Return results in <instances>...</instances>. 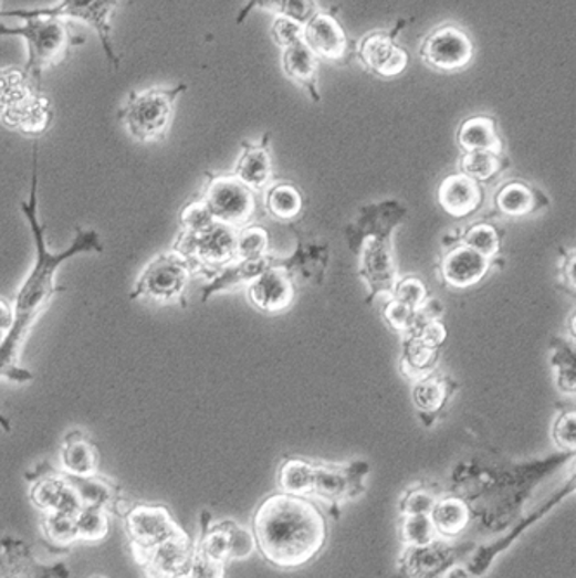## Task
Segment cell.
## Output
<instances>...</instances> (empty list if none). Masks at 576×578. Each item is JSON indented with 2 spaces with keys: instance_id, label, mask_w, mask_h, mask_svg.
<instances>
[{
  "instance_id": "obj_1",
  "label": "cell",
  "mask_w": 576,
  "mask_h": 578,
  "mask_svg": "<svg viewBox=\"0 0 576 578\" xmlns=\"http://www.w3.org/2000/svg\"><path fill=\"white\" fill-rule=\"evenodd\" d=\"M32 186H30V200L21 201V212L29 220L30 231L35 240V265L29 277L21 284L20 292L14 298V324L11 332L6 335L4 341L0 345V378L9 379L12 383H29L33 375L29 369H24L20 364L21 348L24 339L32 332L40 315L48 311L52 298L57 293H63L66 287L56 286L57 269L80 253H103L104 246L100 240V232L82 231L76 228L75 240L72 246L64 252L51 253L45 240V225L39 222V140L33 143L32 158Z\"/></svg>"
},
{
  "instance_id": "obj_2",
  "label": "cell",
  "mask_w": 576,
  "mask_h": 578,
  "mask_svg": "<svg viewBox=\"0 0 576 578\" xmlns=\"http://www.w3.org/2000/svg\"><path fill=\"white\" fill-rule=\"evenodd\" d=\"M251 534L254 547L271 567L299 570L323 553L329 528L311 498L275 492L254 511Z\"/></svg>"
},
{
  "instance_id": "obj_3",
  "label": "cell",
  "mask_w": 576,
  "mask_h": 578,
  "mask_svg": "<svg viewBox=\"0 0 576 578\" xmlns=\"http://www.w3.org/2000/svg\"><path fill=\"white\" fill-rule=\"evenodd\" d=\"M0 36H18L24 42L27 63L21 69L39 87L49 69L60 66L73 48L85 44V36L73 32V24L61 18H24L21 27L0 21Z\"/></svg>"
},
{
  "instance_id": "obj_4",
  "label": "cell",
  "mask_w": 576,
  "mask_h": 578,
  "mask_svg": "<svg viewBox=\"0 0 576 578\" xmlns=\"http://www.w3.org/2000/svg\"><path fill=\"white\" fill-rule=\"evenodd\" d=\"M0 122L11 130L35 140L52 127V101L23 69H0Z\"/></svg>"
},
{
  "instance_id": "obj_5",
  "label": "cell",
  "mask_w": 576,
  "mask_h": 578,
  "mask_svg": "<svg viewBox=\"0 0 576 578\" xmlns=\"http://www.w3.org/2000/svg\"><path fill=\"white\" fill-rule=\"evenodd\" d=\"M186 91V84L132 91L119 108L118 120L137 143H159L167 137L176 116L177 99Z\"/></svg>"
},
{
  "instance_id": "obj_6",
  "label": "cell",
  "mask_w": 576,
  "mask_h": 578,
  "mask_svg": "<svg viewBox=\"0 0 576 578\" xmlns=\"http://www.w3.org/2000/svg\"><path fill=\"white\" fill-rule=\"evenodd\" d=\"M119 0H60L49 8L11 9L0 11V18H61V20H78L88 24L100 36L104 56L112 69H118L119 57L113 45L112 18L118 9Z\"/></svg>"
},
{
  "instance_id": "obj_7",
  "label": "cell",
  "mask_w": 576,
  "mask_h": 578,
  "mask_svg": "<svg viewBox=\"0 0 576 578\" xmlns=\"http://www.w3.org/2000/svg\"><path fill=\"white\" fill-rule=\"evenodd\" d=\"M474 547L471 540L440 537L422 546H401L395 578H446L453 568L464 565Z\"/></svg>"
},
{
  "instance_id": "obj_8",
  "label": "cell",
  "mask_w": 576,
  "mask_h": 578,
  "mask_svg": "<svg viewBox=\"0 0 576 578\" xmlns=\"http://www.w3.org/2000/svg\"><path fill=\"white\" fill-rule=\"evenodd\" d=\"M235 228L227 223L213 222L210 228L199 232H180L174 244V252L182 255L191 265L192 272H211L226 267L235 260Z\"/></svg>"
},
{
  "instance_id": "obj_9",
  "label": "cell",
  "mask_w": 576,
  "mask_h": 578,
  "mask_svg": "<svg viewBox=\"0 0 576 578\" xmlns=\"http://www.w3.org/2000/svg\"><path fill=\"white\" fill-rule=\"evenodd\" d=\"M192 269L179 253H159L149 262L132 290L130 299L149 298L159 304L179 302L186 292Z\"/></svg>"
},
{
  "instance_id": "obj_10",
  "label": "cell",
  "mask_w": 576,
  "mask_h": 578,
  "mask_svg": "<svg viewBox=\"0 0 576 578\" xmlns=\"http://www.w3.org/2000/svg\"><path fill=\"white\" fill-rule=\"evenodd\" d=\"M474 42L468 30L458 23H440L426 33L419 56L428 69L438 73H458L474 60Z\"/></svg>"
},
{
  "instance_id": "obj_11",
  "label": "cell",
  "mask_w": 576,
  "mask_h": 578,
  "mask_svg": "<svg viewBox=\"0 0 576 578\" xmlns=\"http://www.w3.org/2000/svg\"><path fill=\"white\" fill-rule=\"evenodd\" d=\"M367 475L369 466L360 461L350 464L314 463L311 497L323 501L329 507L331 516L339 519L343 504L366 492Z\"/></svg>"
},
{
  "instance_id": "obj_12",
  "label": "cell",
  "mask_w": 576,
  "mask_h": 578,
  "mask_svg": "<svg viewBox=\"0 0 576 578\" xmlns=\"http://www.w3.org/2000/svg\"><path fill=\"white\" fill-rule=\"evenodd\" d=\"M409 20L400 18L390 30H374L355 42L354 54L362 66L373 75L390 81L406 72L409 66V51L398 42V35Z\"/></svg>"
},
{
  "instance_id": "obj_13",
  "label": "cell",
  "mask_w": 576,
  "mask_h": 578,
  "mask_svg": "<svg viewBox=\"0 0 576 578\" xmlns=\"http://www.w3.org/2000/svg\"><path fill=\"white\" fill-rule=\"evenodd\" d=\"M573 491H575V485H573L572 482V485H566L563 491H559L557 494H554L553 497L547 498V501H545L544 504H541L537 509L530 511L528 515L517 519L513 527L507 528V530L504 532V535H502L501 538H495L493 543L474 547L473 553H471L469 558L465 559V574L471 578L483 577L502 553H505V550L513 546L516 540H520V538L525 535V532L530 530L533 525H537V523L542 522L545 516L551 515L553 509H556V507L559 506L569 494H573Z\"/></svg>"
},
{
  "instance_id": "obj_14",
  "label": "cell",
  "mask_w": 576,
  "mask_h": 578,
  "mask_svg": "<svg viewBox=\"0 0 576 578\" xmlns=\"http://www.w3.org/2000/svg\"><path fill=\"white\" fill-rule=\"evenodd\" d=\"M125 532L137 559L168 538L186 534L167 507L151 504H137L125 513Z\"/></svg>"
},
{
  "instance_id": "obj_15",
  "label": "cell",
  "mask_w": 576,
  "mask_h": 578,
  "mask_svg": "<svg viewBox=\"0 0 576 578\" xmlns=\"http://www.w3.org/2000/svg\"><path fill=\"white\" fill-rule=\"evenodd\" d=\"M303 41L318 60L327 63L343 66L350 63L354 56L355 42L350 41V36L339 23L336 9H318L314 17L303 24Z\"/></svg>"
},
{
  "instance_id": "obj_16",
  "label": "cell",
  "mask_w": 576,
  "mask_h": 578,
  "mask_svg": "<svg viewBox=\"0 0 576 578\" xmlns=\"http://www.w3.org/2000/svg\"><path fill=\"white\" fill-rule=\"evenodd\" d=\"M201 196L216 222L239 228L253 216V192L235 176L211 179Z\"/></svg>"
},
{
  "instance_id": "obj_17",
  "label": "cell",
  "mask_w": 576,
  "mask_h": 578,
  "mask_svg": "<svg viewBox=\"0 0 576 578\" xmlns=\"http://www.w3.org/2000/svg\"><path fill=\"white\" fill-rule=\"evenodd\" d=\"M30 501L40 513H61V515L76 516L84 507L76 494L73 483L63 471L49 470L32 479Z\"/></svg>"
},
{
  "instance_id": "obj_18",
  "label": "cell",
  "mask_w": 576,
  "mask_h": 578,
  "mask_svg": "<svg viewBox=\"0 0 576 578\" xmlns=\"http://www.w3.org/2000/svg\"><path fill=\"white\" fill-rule=\"evenodd\" d=\"M195 543L187 534L168 538L137 559L146 578H174L189 568Z\"/></svg>"
},
{
  "instance_id": "obj_19",
  "label": "cell",
  "mask_w": 576,
  "mask_h": 578,
  "mask_svg": "<svg viewBox=\"0 0 576 578\" xmlns=\"http://www.w3.org/2000/svg\"><path fill=\"white\" fill-rule=\"evenodd\" d=\"M293 298V281L281 269H265L250 283L251 304L259 311L275 314L290 307Z\"/></svg>"
},
{
  "instance_id": "obj_20",
  "label": "cell",
  "mask_w": 576,
  "mask_h": 578,
  "mask_svg": "<svg viewBox=\"0 0 576 578\" xmlns=\"http://www.w3.org/2000/svg\"><path fill=\"white\" fill-rule=\"evenodd\" d=\"M489 265V259L474 252L473 248L461 244L447 253L441 264V272L449 286L464 290L480 283L485 277Z\"/></svg>"
},
{
  "instance_id": "obj_21",
  "label": "cell",
  "mask_w": 576,
  "mask_h": 578,
  "mask_svg": "<svg viewBox=\"0 0 576 578\" xmlns=\"http://www.w3.org/2000/svg\"><path fill=\"white\" fill-rule=\"evenodd\" d=\"M281 66H283L284 75L294 84L300 85L315 103L321 101L318 97L321 60L315 56L314 51L305 44V41L294 42L290 48L283 49Z\"/></svg>"
},
{
  "instance_id": "obj_22",
  "label": "cell",
  "mask_w": 576,
  "mask_h": 578,
  "mask_svg": "<svg viewBox=\"0 0 576 578\" xmlns=\"http://www.w3.org/2000/svg\"><path fill=\"white\" fill-rule=\"evenodd\" d=\"M60 466L70 476H94L100 470V451L84 431L73 430L60 446Z\"/></svg>"
},
{
  "instance_id": "obj_23",
  "label": "cell",
  "mask_w": 576,
  "mask_h": 578,
  "mask_svg": "<svg viewBox=\"0 0 576 578\" xmlns=\"http://www.w3.org/2000/svg\"><path fill=\"white\" fill-rule=\"evenodd\" d=\"M430 519L438 537L458 540L473 525V513L464 498L458 494L441 492L431 509Z\"/></svg>"
},
{
  "instance_id": "obj_24",
  "label": "cell",
  "mask_w": 576,
  "mask_h": 578,
  "mask_svg": "<svg viewBox=\"0 0 576 578\" xmlns=\"http://www.w3.org/2000/svg\"><path fill=\"white\" fill-rule=\"evenodd\" d=\"M438 201L449 216H469L480 204V186L476 180L469 179L464 174H455L441 182L440 189H438Z\"/></svg>"
},
{
  "instance_id": "obj_25",
  "label": "cell",
  "mask_w": 576,
  "mask_h": 578,
  "mask_svg": "<svg viewBox=\"0 0 576 578\" xmlns=\"http://www.w3.org/2000/svg\"><path fill=\"white\" fill-rule=\"evenodd\" d=\"M458 144L464 153L489 151L501 155L502 139L498 122L492 116H471L458 128Z\"/></svg>"
},
{
  "instance_id": "obj_26",
  "label": "cell",
  "mask_w": 576,
  "mask_h": 578,
  "mask_svg": "<svg viewBox=\"0 0 576 578\" xmlns=\"http://www.w3.org/2000/svg\"><path fill=\"white\" fill-rule=\"evenodd\" d=\"M265 143L266 139H263L262 146H244L243 155L239 156L235 165V177L251 191L265 188L272 177L271 153Z\"/></svg>"
},
{
  "instance_id": "obj_27",
  "label": "cell",
  "mask_w": 576,
  "mask_h": 578,
  "mask_svg": "<svg viewBox=\"0 0 576 578\" xmlns=\"http://www.w3.org/2000/svg\"><path fill=\"white\" fill-rule=\"evenodd\" d=\"M262 9L279 18H290L296 23L305 24L318 11L317 0H248L239 11L235 23L243 24L250 12Z\"/></svg>"
},
{
  "instance_id": "obj_28",
  "label": "cell",
  "mask_w": 576,
  "mask_h": 578,
  "mask_svg": "<svg viewBox=\"0 0 576 578\" xmlns=\"http://www.w3.org/2000/svg\"><path fill=\"white\" fill-rule=\"evenodd\" d=\"M362 271L374 287L394 290L395 269L391 253L379 241H367L362 255Z\"/></svg>"
},
{
  "instance_id": "obj_29",
  "label": "cell",
  "mask_w": 576,
  "mask_h": 578,
  "mask_svg": "<svg viewBox=\"0 0 576 578\" xmlns=\"http://www.w3.org/2000/svg\"><path fill=\"white\" fill-rule=\"evenodd\" d=\"M314 463L303 458L284 459L277 473L279 492L311 497Z\"/></svg>"
},
{
  "instance_id": "obj_30",
  "label": "cell",
  "mask_w": 576,
  "mask_h": 578,
  "mask_svg": "<svg viewBox=\"0 0 576 578\" xmlns=\"http://www.w3.org/2000/svg\"><path fill=\"white\" fill-rule=\"evenodd\" d=\"M438 348L428 347L416 336L407 335L401 356V371L413 381L430 376L437 364Z\"/></svg>"
},
{
  "instance_id": "obj_31",
  "label": "cell",
  "mask_w": 576,
  "mask_h": 578,
  "mask_svg": "<svg viewBox=\"0 0 576 578\" xmlns=\"http://www.w3.org/2000/svg\"><path fill=\"white\" fill-rule=\"evenodd\" d=\"M447 399V385L443 379L434 378L433 375L418 379L413 383L412 400L422 414H437Z\"/></svg>"
},
{
  "instance_id": "obj_32",
  "label": "cell",
  "mask_w": 576,
  "mask_h": 578,
  "mask_svg": "<svg viewBox=\"0 0 576 578\" xmlns=\"http://www.w3.org/2000/svg\"><path fill=\"white\" fill-rule=\"evenodd\" d=\"M78 540L84 543H100L109 534L108 511L103 507L84 506L75 516Z\"/></svg>"
},
{
  "instance_id": "obj_33",
  "label": "cell",
  "mask_w": 576,
  "mask_h": 578,
  "mask_svg": "<svg viewBox=\"0 0 576 578\" xmlns=\"http://www.w3.org/2000/svg\"><path fill=\"white\" fill-rule=\"evenodd\" d=\"M303 200L299 189L279 183L266 195V210L279 220H293L302 212Z\"/></svg>"
},
{
  "instance_id": "obj_34",
  "label": "cell",
  "mask_w": 576,
  "mask_h": 578,
  "mask_svg": "<svg viewBox=\"0 0 576 578\" xmlns=\"http://www.w3.org/2000/svg\"><path fill=\"white\" fill-rule=\"evenodd\" d=\"M42 534L54 546L69 547L78 543L75 516L61 515V513H42Z\"/></svg>"
},
{
  "instance_id": "obj_35",
  "label": "cell",
  "mask_w": 576,
  "mask_h": 578,
  "mask_svg": "<svg viewBox=\"0 0 576 578\" xmlns=\"http://www.w3.org/2000/svg\"><path fill=\"white\" fill-rule=\"evenodd\" d=\"M398 535L401 546H422L438 537L430 515H400Z\"/></svg>"
},
{
  "instance_id": "obj_36",
  "label": "cell",
  "mask_w": 576,
  "mask_h": 578,
  "mask_svg": "<svg viewBox=\"0 0 576 578\" xmlns=\"http://www.w3.org/2000/svg\"><path fill=\"white\" fill-rule=\"evenodd\" d=\"M461 174L473 180H489L501 172V155L489 151L462 153Z\"/></svg>"
},
{
  "instance_id": "obj_37",
  "label": "cell",
  "mask_w": 576,
  "mask_h": 578,
  "mask_svg": "<svg viewBox=\"0 0 576 578\" xmlns=\"http://www.w3.org/2000/svg\"><path fill=\"white\" fill-rule=\"evenodd\" d=\"M498 207L502 213L509 217H523L532 212L533 200L532 191L520 182H511L499 191Z\"/></svg>"
},
{
  "instance_id": "obj_38",
  "label": "cell",
  "mask_w": 576,
  "mask_h": 578,
  "mask_svg": "<svg viewBox=\"0 0 576 578\" xmlns=\"http://www.w3.org/2000/svg\"><path fill=\"white\" fill-rule=\"evenodd\" d=\"M440 494V488L418 483L401 495L398 513L400 515H430Z\"/></svg>"
},
{
  "instance_id": "obj_39",
  "label": "cell",
  "mask_w": 576,
  "mask_h": 578,
  "mask_svg": "<svg viewBox=\"0 0 576 578\" xmlns=\"http://www.w3.org/2000/svg\"><path fill=\"white\" fill-rule=\"evenodd\" d=\"M266 250H269V232L259 225H251L235 235V260L239 262L265 259Z\"/></svg>"
},
{
  "instance_id": "obj_40",
  "label": "cell",
  "mask_w": 576,
  "mask_h": 578,
  "mask_svg": "<svg viewBox=\"0 0 576 578\" xmlns=\"http://www.w3.org/2000/svg\"><path fill=\"white\" fill-rule=\"evenodd\" d=\"M464 244L473 248L474 252L490 260L499 253L501 235H499L498 229L493 228V225L478 223V225H473L465 232Z\"/></svg>"
},
{
  "instance_id": "obj_41",
  "label": "cell",
  "mask_w": 576,
  "mask_h": 578,
  "mask_svg": "<svg viewBox=\"0 0 576 578\" xmlns=\"http://www.w3.org/2000/svg\"><path fill=\"white\" fill-rule=\"evenodd\" d=\"M179 219L182 232L205 231V229L210 228L211 223L216 222L207 201L203 200V196H199L191 203H187L182 208Z\"/></svg>"
},
{
  "instance_id": "obj_42",
  "label": "cell",
  "mask_w": 576,
  "mask_h": 578,
  "mask_svg": "<svg viewBox=\"0 0 576 578\" xmlns=\"http://www.w3.org/2000/svg\"><path fill=\"white\" fill-rule=\"evenodd\" d=\"M391 292H394L395 299L412 308L421 307L428 298L426 286L418 277H404V280L397 281Z\"/></svg>"
},
{
  "instance_id": "obj_43",
  "label": "cell",
  "mask_w": 576,
  "mask_h": 578,
  "mask_svg": "<svg viewBox=\"0 0 576 578\" xmlns=\"http://www.w3.org/2000/svg\"><path fill=\"white\" fill-rule=\"evenodd\" d=\"M416 315H418V308L409 307V305L401 304L395 298H391L390 304L386 305L385 308V317L388 324L394 327L395 332L406 333V335L412 332Z\"/></svg>"
},
{
  "instance_id": "obj_44",
  "label": "cell",
  "mask_w": 576,
  "mask_h": 578,
  "mask_svg": "<svg viewBox=\"0 0 576 578\" xmlns=\"http://www.w3.org/2000/svg\"><path fill=\"white\" fill-rule=\"evenodd\" d=\"M271 36L277 48L286 49L294 42L303 41V24L290 20V18L275 17L272 23Z\"/></svg>"
},
{
  "instance_id": "obj_45",
  "label": "cell",
  "mask_w": 576,
  "mask_h": 578,
  "mask_svg": "<svg viewBox=\"0 0 576 578\" xmlns=\"http://www.w3.org/2000/svg\"><path fill=\"white\" fill-rule=\"evenodd\" d=\"M187 574L192 578H226V565L201 555L195 547Z\"/></svg>"
},
{
  "instance_id": "obj_46",
  "label": "cell",
  "mask_w": 576,
  "mask_h": 578,
  "mask_svg": "<svg viewBox=\"0 0 576 578\" xmlns=\"http://www.w3.org/2000/svg\"><path fill=\"white\" fill-rule=\"evenodd\" d=\"M554 442L563 451L573 452L576 445L575 412H565L556 419L553 430Z\"/></svg>"
},
{
  "instance_id": "obj_47",
  "label": "cell",
  "mask_w": 576,
  "mask_h": 578,
  "mask_svg": "<svg viewBox=\"0 0 576 578\" xmlns=\"http://www.w3.org/2000/svg\"><path fill=\"white\" fill-rule=\"evenodd\" d=\"M416 338L421 339L422 344L428 345L431 348L440 347L446 341V326L440 323V319L426 320L416 332L410 333Z\"/></svg>"
},
{
  "instance_id": "obj_48",
  "label": "cell",
  "mask_w": 576,
  "mask_h": 578,
  "mask_svg": "<svg viewBox=\"0 0 576 578\" xmlns=\"http://www.w3.org/2000/svg\"><path fill=\"white\" fill-rule=\"evenodd\" d=\"M14 324V305L4 296H0V332H11Z\"/></svg>"
},
{
  "instance_id": "obj_49",
  "label": "cell",
  "mask_w": 576,
  "mask_h": 578,
  "mask_svg": "<svg viewBox=\"0 0 576 578\" xmlns=\"http://www.w3.org/2000/svg\"><path fill=\"white\" fill-rule=\"evenodd\" d=\"M0 578H32L30 575L21 574V571L0 570Z\"/></svg>"
},
{
  "instance_id": "obj_50",
  "label": "cell",
  "mask_w": 576,
  "mask_h": 578,
  "mask_svg": "<svg viewBox=\"0 0 576 578\" xmlns=\"http://www.w3.org/2000/svg\"><path fill=\"white\" fill-rule=\"evenodd\" d=\"M446 578H471L468 574H465L464 568H453L452 571H450L449 575H447Z\"/></svg>"
},
{
  "instance_id": "obj_51",
  "label": "cell",
  "mask_w": 576,
  "mask_h": 578,
  "mask_svg": "<svg viewBox=\"0 0 576 578\" xmlns=\"http://www.w3.org/2000/svg\"><path fill=\"white\" fill-rule=\"evenodd\" d=\"M0 427L4 428L6 431H11V424H9L8 418L2 416V412H0Z\"/></svg>"
},
{
  "instance_id": "obj_52",
  "label": "cell",
  "mask_w": 576,
  "mask_h": 578,
  "mask_svg": "<svg viewBox=\"0 0 576 578\" xmlns=\"http://www.w3.org/2000/svg\"><path fill=\"white\" fill-rule=\"evenodd\" d=\"M174 578H192L191 575L187 574V571H184V574L176 575Z\"/></svg>"
},
{
  "instance_id": "obj_53",
  "label": "cell",
  "mask_w": 576,
  "mask_h": 578,
  "mask_svg": "<svg viewBox=\"0 0 576 578\" xmlns=\"http://www.w3.org/2000/svg\"><path fill=\"white\" fill-rule=\"evenodd\" d=\"M6 335H8V333L0 332V345H2V341H4Z\"/></svg>"
},
{
  "instance_id": "obj_54",
  "label": "cell",
  "mask_w": 576,
  "mask_h": 578,
  "mask_svg": "<svg viewBox=\"0 0 576 578\" xmlns=\"http://www.w3.org/2000/svg\"><path fill=\"white\" fill-rule=\"evenodd\" d=\"M94 578H101V577H94Z\"/></svg>"
}]
</instances>
